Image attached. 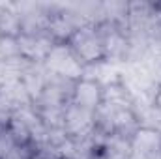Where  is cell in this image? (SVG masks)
<instances>
[{
    "label": "cell",
    "instance_id": "cell-7",
    "mask_svg": "<svg viewBox=\"0 0 161 159\" xmlns=\"http://www.w3.org/2000/svg\"><path fill=\"white\" fill-rule=\"evenodd\" d=\"M21 56L19 52V41L11 36H0V60H9Z\"/></svg>",
    "mask_w": 161,
    "mask_h": 159
},
{
    "label": "cell",
    "instance_id": "cell-3",
    "mask_svg": "<svg viewBox=\"0 0 161 159\" xmlns=\"http://www.w3.org/2000/svg\"><path fill=\"white\" fill-rule=\"evenodd\" d=\"M64 131L73 140L88 139L90 135L96 133V112L69 103L64 120Z\"/></svg>",
    "mask_w": 161,
    "mask_h": 159
},
{
    "label": "cell",
    "instance_id": "cell-2",
    "mask_svg": "<svg viewBox=\"0 0 161 159\" xmlns=\"http://www.w3.org/2000/svg\"><path fill=\"white\" fill-rule=\"evenodd\" d=\"M68 45L77 54L84 66H94L101 60H105V49H103V38L96 25L80 26L79 30L69 38Z\"/></svg>",
    "mask_w": 161,
    "mask_h": 159
},
{
    "label": "cell",
    "instance_id": "cell-1",
    "mask_svg": "<svg viewBox=\"0 0 161 159\" xmlns=\"http://www.w3.org/2000/svg\"><path fill=\"white\" fill-rule=\"evenodd\" d=\"M43 66L51 75L62 77L71 82H77L79 79H82L84 69H86V66L77 58V54L71 51L68 43H56L51 49V52L47 54Z\"/></svg>",
    "mask_w": 161,
    "mask_h": 159
},
{
    "label": "cell",
    "instance_id": "cell-11",
    "mask_svg": "<svg viewBox=\"0 0 161 159\" xmlns=\"http://www.w3.org/2000/svg\"><path fill=\"white\" fill-rule=\"evenodd\" d=\"M158 159H161V156H159V157H158Z\"/></svg>",
    "mask_w": 161,
    "mask_h": 159
},
{
    "label": "cell",
    "instance_id": "cell-8",
    "mask_svg": "<svg viewBox=\"0 0 161 159\" xmlns=\"http://www.w3.org/2000/svg\"><path fill=\"white\" fill-rule=\"evenodd\" d=\"M17 148L15 139L11 137L9 129L6 125H0V159H8V156Z\"/></svg>",
    "mask_w": 161,
    "mask_h": 159
},
{
    "label": "cell",
    "instance_id": "cell-9",
    "mask_svg": "<svg viewBox=\"0 0 161 159\" xmlns=\"http://www.w3.org/2000/svg\"><path fill=\"white\" fill-rule=\"evenodd\" d=\"M13 112H15L13 103L6 97L4 92H0V125H8V122L13 116Z\"/></svg>",
    "mask_w": 161,
    "mask_h": 159
},
{
    "label": "cell",
    "instance_id": "cell-5",
    "mask_svg": "<svg viewBox=\"0 0 161 159\" xmlns=\"http://www.w3.org/2000/svg\"><path fill=\"white\" fill-rule=\"evenodd\" d=\"M71 103L88 109V111H97L101 105V84L90 77H82L73 84V94H71Z\"/></svg>",
    "mask_w": 161,
    "mask_h": 159
},
{
    "label": "cell",
    "instance_id": "cell-4",
    "mask_svg": "<svg viewBox=\"0 0 161 159\" xmlns=\"http://www.w3.org/2000/svg\"><path fill=\"white\" fill-rule=\"evenodd\" d=\"M19 52L25 60L32 62V64H43L47 54L51 52V49L56 45V41L53 40L49 34H40V36H28V34H21L19 38Z\"/></svg>",
    "mask_w": 161,
    "mask_h": 159
},
{
    "label": "cell",
    "instance_id": "cell-10",
    "mask_svg": "<svg viewBox=\"0 0 161 159\" xmlns=\"http://www.w3.org/2000/svg\"><path fill=\"white\" fill-rule=\"evenodd\" d=\"M152 111L161 118V84H158L156 92H154V97H152Z\"/></svg>",
    "mask_w": 161,
    "mask_h": 159
},
{
    "label": "cell",
    "instance_id": "cell-6",
    "mask_svg": "<svg viewBox=\"0 0 161 159\" xmlns=\"http://www.w3.org/2000/svg\"><path fill=\"white\" fill-rule=\"evenodd\" d=\"M0 36H21V13L15 2H0Z\"/></svg>",
    "mask_w": 161,
    "mask_h": 159
}]
</instances>
